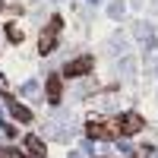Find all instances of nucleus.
I'll return each mask as SVG.
<instances>
[{
  "label": "nucleus",
  "instance_id": "1",
  "mask_svg": "<svg viewBox=\"0 0 158 158\" xmlns=\"http://www.w3.org/2000/svg\"><path fill=\"white\" fill-rule=\"evenodd\" d=\"M92 67H95V60H92V57H79V60L67 63V76H82V73H89Z\"/></svg>",
  "mask_w": 158,
  "mask_h": 158
},
{
  "label": "nucleus",
  "instance_id": "2",
  "mask_svg": "<svg viewBox=\"0 0 158 158\" xmlns=\"http://www.w3.org/2000/svg\"><path fill=\"white\" fill-rule=\"evenodd\" d=\"M120 127H123V133L130 136V133H136V130L142 127V117H139V114H123V120H120Z\"/></svg>",
  "mask_w": 158,
  "mask_h": 158
},
{
  "label": "nucleus",
  "instance_id": "3",
  "mask_svg": "<svg viewBox=\"0 0 158 158\" xmlns=\"http://www.w3.org/2000/svg\"><path fill=\"white\" fill-rule=\"evenodd\" d=\"M89 136H95V139H111L114 133H111V130H104V123H89Z\"/></svg>",
  "mask_w": 158,
  "mask_h": 158
},
{
  "label": "nucleus",
  "instance_id": "4",
  "mask_svg": "<svg viewBox=\"0 0 158 158\" xmlns=\"http://www.w3.org/2000/svg\"><path fill=\"white\" fill-rule=\"evenodd\" d=\"M48 95H51V101H60V82L57 79H48Z\"/></svg>",
  "mask_w": 158,
  "mask_h": 158
},
{
  "label": "nucleus",
  "instance_id": "5",
  "mask_svg": "<svg viewBox=\"0 0 158 158\" xmlns=\"http://www.w3.org/2000/svg\"><path fill=\"white\" fill-rule=\"evenodd\" d=\"M13 114H16V117H19V120H29V117H32L29 111H25V108H22V104H13Z\"/></svg>",
  "mask_w": 158,
  "mask_h": 158
}]
</instances>
